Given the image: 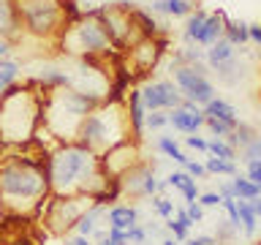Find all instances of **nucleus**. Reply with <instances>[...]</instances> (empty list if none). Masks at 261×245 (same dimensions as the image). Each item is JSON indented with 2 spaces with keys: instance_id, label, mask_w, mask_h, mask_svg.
Returning <instances> with one entry per match:
<instances>
[{
  "instance_id": "obj_1",
  "label": "nucleus",
  "mask_w": 261,
  "mask_h": 245,
  "mask_svg": "<svg viewBox=\"0 0 261 245\" xmlns=\"http://www.w3.org/2000/svg\"><path fill=\"white\" fill-rule=\"evenodd\" d=\"M49 193L44 158L11 155L0 161V210L8 218H28L38 212Z\"/></svg>"
},
{
  "instance_id": "obj_2",
  "label": "nucleus",
  "mask_w": 261,
  "mask_h": 245,
  "mask_svg": "<svg viewBox=\"0 0 261 245\" xmlns=\"http://www.w3.org/2000/svg\"><path fill=\"white\" fill-rule=\"evenodd\" d=\"M46 93L36 82L11 85L0 93V144L28 147L36 139V131L44 122Z\"/></svg>"
},
{
  "instance_id": "obj_3",
  "label": "nucleus",
  "mask_w": 261,
  "mask_h": 245,
  "mask_svg": "<svg viewBox=\"0 0 261 245\" xmlns=\"http://www.w3.org/2000/svg\"><path fill=\"white\" fill-rule=\"evenodd\" d=\"M130 139V126L125 114V101H103L82 120L76 142L90 153L103 155L109 147Z\"/></svg>"
},
{
  "instance_id": "obj_4",
  "label": "nucleus",
  "mask_w": 261,
  "mask_h": 245,
  "mask_svg": "<svg viewBox=\"0 0 261 245\" xmlns=\"http://www.w3.org/2000/svg\"><path fill=\"white\" fill-rule=\"evenodd\" d=\"M95 106H98L95 98L79 93L76 87L52 90V93H46V104H44V126L60 142H76L82 120Z\"/></svg>"
},
{
  "instance_id": "obj_5",
  "label": "nucleus",
  "mask_w": 261,
  "mask_h": 245,
  "mask_svg": "<svg viewBox=\"0 0 261 245\" xmlns=\"http://www.w3.org/2000/svg\"><path fill=\"white\" fill-rule=\"evenodd\" d=\"M14 19L28 36L60 38L68 22L63 14V0H8Z\"/></svg>"
},
{
  "instance_id": "obj_6",
  "label": "nucleus",
  "mask_w": 261,
  "mask_h": 245,
  "mask_svg": "<svg viewBox=\"0 0 261 245\" xmlns=\"http://www.w3.org/2000/svg\"><path fill=\"white\" fill-rule=\"evenodd\" d=\"M60 44H63L65 52L82 55L85 60L103 57L114 49L109 33H106V28H103V22L98 19L95 8L85 11V16H82L79 22H73V24L65 28V33L60 36Z\"/></svg>"
},
{
  "instance_id": "obj_7",
  "label": "nucleus",
  "mask_w": 261,
  "mask_h": 245,
  "mask_svg": "<svg viewBox=\"0 0 261 245\" xmlns=\"http://www.w3.org/2000/svg\"><path fill=\"white\" fill-rule=\"evenodd\" d=\"M134 6L136 3L117 0V3H112V6H98L95 8L98 19L103 22V28H106V33H109L114 49H122V52L142 38V33H139V28H136V19H134Z\"/></svg>"
},
{
  "instance_id": "obj_8",
  "label": "nucleus",
  "mask_w": 261,
  "mask_h": 245,
  "mask_svg": "<svg viewBox=\"0 0 261 245\" xmlns=\"http://www.w3.org/2000/svg\"><path fill=\"white\" fill-rule=\"evenodd\" d=\"M90 204H93V199L82 193L52 196V202L46 204V212H44V226L52 234H65L68 229H76L79 218L87 212Z\"/></svg>"
},
{
  "instance_id": "obj_9",
  "label": "nucleus",
  "mask_w": 261,
  "mask_h": 245,
  "mask_svg": "<svg viewBox=\"0 0 261 245\" xmlns=\"http://www.w3.org/2000/svg\"><path fill=\"white\" fill-rule=\"evenodd\" d=\"M174 85L179 87V93L188 101L199 104L201 109L207 106L215 95V85L207 79L204 65H174Z\"/></svg>"
},
{
  "instance_id": "obj_10",
  "label": "nucleus",
  "mask_w": 261,
  "mask_h": 245,
  "mask_svg": "<svg viewBox=\"0 0 261 245\" xmlns=\"http://www.w3.org/2000/svg\"><path fill=\"white\" fill-rule=\"evenodd\" d=\"M163 49H166V38H161V36H142L136 44H130L125 49V60H128V71L125 74H136V77L150 74L155 65H158Z\"/></svg>"
},
{
  "instance_id": "obj_11",
  "label": "nucleus",
  "mask_w": 261,
  "mask_h": 245,
  "mask_svg": "<svg viewBox=\"0 0 261 245\" xmlns=\"http://www.w3.org/2000/svg\"><path fill=\"white\" fill-rule=\"evenodd\" d=\"M101 158V166L106 172V177L114 180V183H120V177H125L130 169H136L139 163H142V153H139V142L136 139H125V142L109 147L103 155H98Z\"/></svg>"
},
{
  "instance_id": "obj_12",
  "label": "nucleus",
  "mask_w": 261,
  "mask_h": 245,
  "mask_svg": "<svg viewBox=\"0 0 261 245\" xmlns=\"http://www.w3.org/2000/svg\"><path fill=\"white\" fill-rule=\"evenodd\" d=\"M142 93V104L147 112H171L182 104V93L174 82L169 79H158V82H147L144 87H139Z\"/></svg>"
},
{
  "instance_id": "obj_13",
  "label": "nucleus",
  "mask_w": 261,
  "mask_h": 245,
  "mask_svg": "<svg viewBox=\"0 0 261 245\" xmlns=\"http://www.w3.org/2000/svg\"><path fill=\"white\" fill-rule=\"evenodd\" d=\"M125 114H128V126H130V139H142L144 134V120H147V109L142 104V93H139V87L128 90L125 95Z\"/></svg>"
},
{
  "instance_id": "obj_14",
  "label": "nucleus",
  "mask_w": 261,
  "mask_h": 245,
  "mask_svg": "<svg viewBox=\"0 0 261 245\" xmlns=\"http://www.w3.org/2000/svg\"><path fill=\"white\" fill-rule=\"evenodd\" d=\"M204 112H185L182 106H177V109L169 112V126H174L179 134H199V128L204 126Z\"/></svg>"
},
{
  "instance_id": "obj_15",
  "label": "nucleus",
  "mask_w": 261,
  "mask_h": 245,
  "mask_svg": "<svg viewBox=\"0 0 261 245\" xmlns=\"http://www.w3.org/2000/svg\"><path fill=\"white\" fill-rule=\"evenodd\" d=\"M106 220L109 229H130L139 224V210L134 204H114L112 210H106Z\"/></svg>"
},
{
  "instance_id": "obj_16",
  "label": "nucleus",
  "mask_w": 261,
  "mask_h": 245,
  "mask_svg": "<svg viewBox=\"0 0 261 245\" xmlns=\"http://www.w3.org/2000/svg\"><path fill=\"white\" fill-rule=\"evenodd\" d=\"M204 117L228 122V126H237V122H240V114H237V109H234L228 101H223V98H212V101L204 106Z\"/></svg>"
},
{
  "instance_id": "obj_17",
  "label": "nucleus",
  "mask_w": 261,
  "mask_h": 245,
  "mask_svg": "<svg viewBox=\"0 0 261 245\" xmlns=\"http://www.w3.org/2000/svg\"><path fill=\"white\" fill-rule=\"evenodd\" d=\"M223 28H226V14H223V11L210 14L207 22H204V28H201L199 46H212L218 38H223Z\"/></svg>"
},
{
  "instance_id": "obj_18",
  "label": "nucleus",
  "mask_w": 261,
  "mask_h": 245,
  "mask_svg": "<svg viewBox=\"0 0 261 245\" xmlns=\"http://www.w3.org/2000/svg\"><path fill=\"white\" fill-rule=\"evenodd\" d=\"M150 166H144V163H139L136 169H130L125 177H120V191L122 193H130V196H136V199H144L142 196V185H144V177L150 175Z\"/></svg>"
},
{
  "instance_id": "obj_19",
  "label": "nucleus",
  "mask_w": 261,
  "mask_h": 245,
  "mask_svg": "<svg viewBox=\"0 0 261 245\" xmlns=\"http://www.w3.org/2000/svg\"><path fill=\"white\" fill-rule=\"evenodd\" d=\"M193 0H155L150 14H161V16H191L193 14Z\"/></svg>"
},
{
  "instance_id": "obj_20",
  "label": "nucleus",
  "mask_w": 261,
  "mask_h": 245,
  "mask_svg": "<svg viewBox=\"0 0 261 245\" xmlns=\"http://www.w3.org/2000/svg\"><path fill=\"white\" fill-rule=\"evenodd\" d=\"M106 204L103 202H93L87 207V212L79 218V224H76V232L82 234V237H93L95 234V229H98V220H101V215H106Z\"/></svg>"
},
{
  "instance_id": "obj_21",
  "label": "nucleus",
  "mask_w": 261,
  "mask_h": 245,
  "mask_svg": "<svg viewBox=\"0 0 261 245\" xmlns=\"http://www.w3.org/2000/svg\"><path fill=\"white\" fill-rule=\"evenodd\" d=\"M237 57V46L228 44L226 38H218L212 46H207V63L212 65V68H220V65L231 63Z\"/></svg>"
},
{
  "instance_id": "obj_22",
  "label": "nucleus",
  "mask_w": 261,
  "mask_h": 245,
  "mask_svg": "<svg viewBox=\"0 0 261 245\" xmlns=\"http://www.w3.org/2000/svg\"><path fill=\"white\" fill-rule=\"evenodd\" d=\"M207 11H201V8H196V11L188 16V24H185V41L188 44H196L199 46V36H201V28H204V22H207Z\"/></svg>"
},
{
  "instance_id": "obj_23",
  "label": "nucleus",
  "mask_w": 261,
  "mask_h": 245,
  "mask_svg": "<svg viewBox=\"0 0 261 245\" xmlns=\"http://www.w3.org/2000/svg\"><path fill=\"white\" fill-rule=\"evenodd\" d=\"M237 207H240V226L248 237H256V229H258V215L253 212V204L245 202V199H237Z\"/></svg>"
},
{
  "instance_id": "obj_24",
  "label": "nucleus",
  "mask_w": 261,
  "mask_h": 245,
  "mask_svg": "<svg viewBox=\"0 0 261 245\" xmlns=\"http://www.w3.org/2000/svg\"><path fill=\"white\" fill-rule=\"evenodd\" d=\"M248 28H250V24H245V22H228L226 19L223 38L228 41V44H234V46H242V44H248V41H250Z\"/></svg>"
},
{
  "instance_id": "obj_25",
  "label": "nucleus",
  "mask_w": 261,
  "mask_h": 245,
  "mask_svg": "<svg viewBox=\"0 0 261 245\" xmlns=\"http://www.w3.org/2000/svg\"><path fill=\"white\" fill-rule=\"evenodd\" d=\"M231 188H234V199H245V202H253V199L261 193V188L253 185L245 175H237V177L231 180Z\"/></svg>"
},
{
  "instance_id": "obj_26",
  "label": "nucleus",
  "mask_w": 261,
  "mask_h": 245,
  "mask_svg": "<svg viewBox=\"0 0 261 245\" xmlns=\"http://www.w3.org/2000/svg\"><path fill=\"white\" fill-rule=\"evenodd\" d=\"M158 150H161L163 155H166V158H171L174 163H179V166H185V163L191 161L182 150H179V144H177L171 136H161V139H158Z\"/></svg>"
},
{
  "instance_id": "obj_27",
  "label": "nucleus",
  "mask_w": 261,
  "mask_h": 245,
  "mask_svg": "<svg viewBox=\"0 0 261 245\" xmlns=\"http://www.w3.org/2000/svg\"><path fill=\"white\" fill-rule=\"evenodd\" d=\"M207 175H223V177H237V161H223V158H210L204 161Z\"/></svg>"
},
{
  "instance_id": "obj_28",
  "label": "nucleus",
  "mask_w": 261,
  "mask_h": 245,
  "mask_svg": "<svg viewBox=\"0 0 261 245\" xmlns=\"http://www.w3.org/2000/svg\"><path fill=\"white\" fill-rule=\"evenodd\" d=\"M253 136H258V134H256V131H253L250 126H245V122H237V128H234L228 136H226V142L231 144L234 150H242V147L248 144Z\"/></svg>"
},
{
  "instance_id": "obj_29",
  "label": "nucleus",
  "mask_w": 261,
  "mask_h": 245,
  "mask_svg": "<svg viewBox=\"0 0 261 245\" xmlns=\"http://www.w3.org/2000/svg\"><path fill=\"white\" fill-rule=\"evenodd\" d=\"M134 19H136V28H139V33H142V36H158L161 24L155 22L152 14L142 11V8H134Z\"/></svg>"
},
{
  "instance_id": "obj_30",
  "label": "nucleus",
  "mask_w": 261,
  "mask_h": 245,
  "mask_svg": "<svg viewBox=\"0 0 261 245\" xmlns=\"http://www.w3.org/2000/svg\"><path fill=\"white\" fill-rule=\"evenodd\" d=\"M16 77H19V63L14 60H0V90H8L11 85H16Z\"/></svg>"
},
{
  "instance_id": "obj_31",
  "label": "nucleus",
  "mask_w": 261,
  "mask_h": 245,
  "mask_svg": "<svg viewBox=\"0 0 261 245\" xmlns=\"http://www.w3.org/2000/svg\"><path fill=\"white\" fill-rule=\"evenodd\" d=\"M207 153L212 155V158H223V161H237V150L231 144L226 142V139H212V142L207 144Z\"/></svg>"
},
{
  "instance_id": "obj_32",
  "label": "nucleus",
  "mask_w": 261,
  "mask_h": 245,
  "mask_svg": "<svg viewBox=\"0 0 261 245\" xmlns=\"http://www.w3.org/2000/svg\"><path fill=\"white\" fill-rule=\"evenodd\" d=\"M240 161L248 166V163H256V161H261V134L258 136H253L248 144L240 150Z\"/></svg>"
},
{
  "instance_id": "obj_33",
  "label": "nucleus",
  "mask_w": 261,
  "mask_h": 245,
  "mask_svg": "<svg viewBox=\"0 0 261 245\" xmlns=\"http://www.w3.org/2000/svg\"><path fill=\"white\" fill-rule=\"evenodd\" d=\"M204 126L210 128V134L215 136V139H226V136L237 128V126H228V122H220V120H210V117L204 120Z\"/></svg>"
},
{
  "instance_id": "obj_34",
  "label": "nucleus",
  "mask_w": 261,
  "mask_h": 245,
  "mask_svg": "<svg viewBox=\"0 0 261 245\" xmlns=\"http://www.w3.org/2000/svg\"><path fill=\"white\" fill-rule=\"evenodd\" d=\"M163 126H169V114H166V112H147L144 128H150V131H161Z\"/></svg>"
},
{
  "instance_id": "obj_35",
  "label": "nucleus",
  "mask_w": 261,
  "mask_h": 245,
  "mask_svg": "<svg viewBox=\"0 0 261 245\" xmlns=\"http://www.w3.org/2000/svg\"><path fill=\"white\" fill-rule=\"evenodd\" d=\"M152 210L158 212L161 218H171L174 215V202L163 199V196H152Z\"/></svg>"
},
{
  "instance_id": "obj_36",
  "label": "nucleus",
  "mask_w": 261,
  "mask_h": 245,
  "mask_svg": "<svg viewBox=\"0 0 261 245\" xmlns=\"http://www.w3.org/2000/svg\"><path fill=\"white\" fill-rule=\"evenodd\" d=\"M188 180H193L191 175H188L185 169H174L171 175L166 177V183H169V188H177V191H182V188L188 185Z\"/></svg>"
},
{
  "instance_id": "obj_37",
  "label": "nucleus",
  "mask_w": 261,
  "mask_h": 245,
  "mask_svg": "<svg viewBox=\"0 0 261 245\" xmlns=\"http://www.w3.org/2000/svg\"><path fill=\"white\" fill-rule=\"evenodd\" d=\"M166 229L171 232V237H174L177 242H182V240H188V226L185 224H179V220L171 215V218H166Z\"/></svg>"
},
{
  "instance_id": "obj_38",
  "label": "nucleus",
  "mask_w": 261,
  "mask_h": 245,
  "mask_svg": "<svg viewBox=\"0 0 261 245\" xmlns=\"http://www.w3.org/2000/svg\"><path fill=\"white\" fill-rule=\"evenodd\" d=\"M125 234H128V242H134V245H144L147 242V229L144 226H130V229H125Z\"/></svg>"
},
{
  "instance_id": "obj_39",
  "label": "nucleus",
  "mask_w": 261,
  "mask_h": 245,
  "mask_svg": "<svg viewBox=\"0 0 261 245\" xmlns=\"http://www.w3.org/2000/svg\"><path fill=\"white\" fill-rule=\"evenodd\" d=\"M199 204H201V207H220V204H223V199H220L218 191H207V193L199 196Z\"/></svg>"
},
{
  "instance_id": "obj_40",
  "label": "nucleus",
  "mask_w": 261,
  "mask_h": 245,
  "mask_svg": "<svg viewBox=\"0 0 261 245\" xmlns=\"http://www.w3.org/2000/svg\"><path fill=\"white\" fill-rule=\"evenodd\" d=\"M188 175H191L193 180H201V177H207V169H204V163H199V161H188L185 166H182Z\"/></svg>"
},
{
  "instance_id": "obj_41",
  "label": "nucleus",
  "mask_w": 261,
  "mask_h": 245,
  "mask_svg": "<svg viewBox=\"0 0 261 245\" xmlns=\"http://www.w3.org/2000/svg\"><path fill=\"white\" fill-rule=\"evenodd\" d=\"M179 193L185 196L188 204H191V202H199V196H201V193H199V185H196V180H188V185H185Z\"/></svg>"
},
{
  "instance_id": "obj_42",
  "label": "nucleus",
  "mask_w": 261,
  "mask_h": 245,
  "mask_svg": "<svg viewBox=\"0 0 261 245\" xmlns=\"http://www.w3.org/2000/svg\"><path fill=\"white\" fill-rule=\"evenodd\" d=\"M185 144L191 147V150H196V153H207V139H201V136H196V134H191V136H185Z\"/></svg>"
},
{
  "instance_id": "obj_43",
  "label": "nucleus",
  "mask_w": 261,
  "mask_h": 245,
  "mask_svg": "<svg viewBox=\"0 0 261 245\" xmlns=\"http://www.w3.org/2000/svg\"><path fill=\"white\" fill-rule=\"evenodd\" d=\"M185 212H188V218H191L193 224H201V220H204V207H201L199 202H191L185 207Z\"/></svg>"
},
{
  "instance_id": "obj_44",
  "label": "nucleus",
  "mask_w": 261,
  "mask_h": 245,
  "mask_svg": "<svg viewBox=\"0 0 261 245\" xmlns=\"http://www.w3.org/2000/svg\"><path fill=\"white\" fill-rule=\"evenodd\" d=\"M245 177H248L253 185H258V188H261V161L248 163V172H245Z\"/></svg>"
},
{
  "instance_id": "obj_45",
  "label": "nucleus",
  "mask_w": 261,
  "mask_h": 245,
  "mask_svg": "<svg viewBox=\"0 0 261 245\" xmlns=\"http://www.w3.org/2000/svg\"><path fill=\"white\" fill-rule=\"evenodd\" d=\"M188 245H220L218 237H210V234H199V237H191Z\"/></svg>"
},
{
  "instance_id": "obj_46",
  "label": "nucleus",
  "mask_w": 261,
  "mask_h": 245,
  "mask_svg": "<svg viewBox=\"0 0 261 245\" xmlns=\"http://www.w3.org/2000/svg\"><path fill=\"white\" fill-rule=\"evenodd\" d=\"M218 193H220V199H234V188H231V183H220Z\"/></svg>"
},
{
  "instance_id": "obj_47",
  "label": "nucleus",
  "mask_w": 261,
  "mask_h": 245,
  "mask_svg": "<svg viewBox=\"0 0 261 245\" xmlns=\"http://www.w3.org/2000/svg\"><path fill=\"white\" fill-rule=\"evenodd\" d=\"M248 33H250V41H253V44L261 46V22H258V24H250Z\"/></svg>"
},
{
  "instance_id": "obj_48",
  "label": "nucleus",
  "mask_w": 261,
  "mask_h": 245,
  "mask_svg": "<svg viewBox=\"0 0 261 245\" xmlns=\"http://www.w3.org/2000/svg\"><path fill=\"white\" fill-rule=\"evenodd\" d=\"M174 218L179 220V224H185L188 229H191V226H193V220H191V218H188V212H185V210H174Z\"/></svg>"
},
{
  "instance_id": "obj_49",
  "label": "nucleus",
  "mask_w": 261,
  "mask_h": 245,
  "mask_svg": "<svg viewBox=\"0 0 261 245\" xmlns=\"http://www.w3.org/2000/svg\"><path fill=\"white\" fill-rule=\"evenodd\" d=\"M65 245H90V237H82V234L68 237V240H65Z\"/></svg>"
},
{
  "instance_id": "obj_50",
  "label": "nucleus",
  "mask_w": 261,
  "mask_h": 245,
  "mask_svg": "<svg viewBox=\"0 0 261 245\" xmlns=\"http://www.w3.org/2000/svg\"><path fill=\"white\" fill-rule=\"evenodd\" d=\"M8 52H11V41H6V38H0V60H6Z\"/></svg>"
},
{
  "instance_id": "obj_51",
  "label": "nucleus",
  "mask_w": 261,
  "mask_h": 245,
  "mask_svg": "<svg viewBox=\"0 0 261 245\" xmlns=\"http://www.w3.org/2000/svg\"><path fill=\"white\" fill-rule=\"evenodd\" d=\"M250 204H253V212H256V215L261 218V193H258V196H256V199H253Z\"/></svg>"
},
{
  "instance_id": "obj_52",
  "label": "nucleus",
  "mask_w": 261,
  "mask_h": 245,
  "mask_svg": "<svg viewBox=\"0 0 261 245\" xmlns=\"http://www.w3.org/2000/svg\"><path fill=\"white\" fill-rule=\"evenodd\" d=\"M161 245H179V242H177V240H174V237H169V240H163V242H161Z\"/></svg>"
},
{
  "instance_id": "obj_53",
  "label": "nucleus",
  "mask_w": 261,
  "mask_h": 245,
  "mask_svg": "<svg viewBox=\"0 0 261 245\" xmlns=\"http://www.w3.org/2000/svg\"><path fill=\"white\" fill-rule=\"evenodd\" d=\"M95 245H117V242H112L109 237H106V240H101V242H95Z\"/></svg>"
},
{
  "instance_id": "obj_54",
  "label": "nucleus",
  "mask_w": 261,
  "mask_h": 245,
  "mask_svg": "<svg viewBox=\"0 0 261 245\" xmlns=\"http://www.w3.org/2000/svg\"><path fill=\"white\" fill-rule=\"evenodd\" d=\"M258 245H261V242H258Z\"/></svg>"
}]
</instances>
